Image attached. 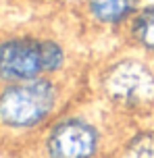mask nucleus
Masks as SVG:
<instances>
[{"label": "nucleus", "mask_w": 154, "mask_h": 158, "mask_svg": "<svg viewBox=\"0 0 154 158\" xmlns=\"http://www.w3.org/2000/svg\"><path fill=\"white\" fill-rule=\"evenodd\" d=\"M129 48L154 58V2L139 4L123 27Z\"/></svg>", "instance_id": "obj_6"}, {"label": "nucleus", "mask_w": 154, "mask_h": 158, "mask_svg": "<svg viewBox=\"0 0 154 158\" xmlns=\"http://www.w3.org/2000/svg\"><path fill=\"white\" fill-rule=\"evenodd\" d=\"M100 100L125 118L154 114V58L131 48L117 54L98 71Z\"/></svg>", "instance_id": "obj_1"}, {"label": "nucleus", "mask_w": 154, "mask_h": 158, "mask_svg": "<svg viewBox=\"0 0 154 158\" xmlns=\"http://www.w3.org/2000/svg\"><path fill=\"white\" fill-rule=\"evenodd\" d=\"M69 50L52 35H10L0 40V81L65 77Z\"/></svg>", "instance_id": "obj_3"}, {"label": "nucleus", "mask_w": 154, "mask_h": 158, "mask_svg": "<svg viewBox=\"0 0 154 158\" xmlns=\"http://www.w3.org/2000/svg\"><path fill=\"white\" fill-rule=\"evenodd\" d=\"M108 152L110 133L100 118L85 110L65 108L44 129V158H104Z\"/></svg>", "instance_id": "obj_4"}, {"label": "nucleus", "mask_w": 154, "mask_h": 158, "mask_svg": "<svg viewBox=\"0 0 154 158\" xmlns=\"http://www.w3.org/2000/svg\"><path fill=\"white\" fill-rule=\"evenodd\" d=\"M139 2H142V0H139Z\"/></svg>", "instance_id": "obj_8"}, {"label": "nucleus", "mask_w": 154, "mask_h": 158, "mask_svg": "<svg viewBox=\"0 0 154 158\" xmlns=\"http://www.w3.org/2000/svg\"><path fill=\"white\" fill-rule=\"evenodd\" d=\"M117 154L119 158H154V127H138L121 137Z\"/></svg>", "instance_id": "obj_7"}, {"label": "nucleus", "mask_w": 154, "mask_h": 158, "mask_svg": "<svg viewBox=\"0 0 154 158\" xmlns=\"http://www.w3.org/2000/svg\"><path fill=\"white\" fill-rule=\"evenodd\" d=\"M65 108V77L44 75L27 81L2 83L0 87V125L17 133L46 129Z\"/></svg>", "instance_id": "obj_2"}, {"label": "nucleus", "mask_w": 154, "mask_h": 158, "mask_svg": "<svg viewBox=\"0 0 154 158\" xmlns=\"http://www.w3.org/2000/svg\"><path fill=\"white\" fill-rule=\"evenodd\" d=\"M138 6L139 0H83L88 21L102 29H123Z\"/></svg>", "instance_id": "obj_5"}]
</instances>
